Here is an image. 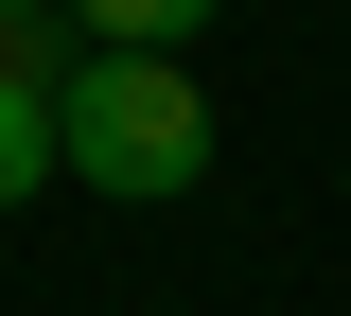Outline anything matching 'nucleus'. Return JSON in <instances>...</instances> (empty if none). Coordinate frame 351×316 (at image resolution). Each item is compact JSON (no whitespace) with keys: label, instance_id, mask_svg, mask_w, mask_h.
I'll use <instances>...</instances> for the list:
<instances>
[{"label":"nucleus","instance_id":"f257e3e1","mask_svg":"<svg viewBox=\"0 0 351 316\" xmlns=\"http://www.w3.org/2000/svg\"><path fill=\"white\" fill-rule=\"evenodd\" d=\"M53 176L123 193V211L193 193V176H211V106H193V71H176V53H71V71H53Z\"/></svg>","mask_w":351,"mask_h":316},{"label":"nucleus","instance_id":"20e7f679","mask_svg":"<svg viewBox=\"0 0 351 316\" xmlns=\"http://www.w3.org/2000/svg\"><path fill=\"white\" fill-rule=\"evenodd\" d=\"M0 18H71V0H0Z\"/></svg>","mask_w":351,"mask_h":316},{"label":"nucleus","instance_id":"f03ea898","mask_svg":"<svg viewBox=\"0 0 351 316\" xmlns=\"http://www.w3.org/2000/svg\"><path fill=\"white\" fill-rule=\"evenodd\" d=\"M211 18H228V0H71V36H88V53H193Z\"/></svg>","mask_w":351,"mask_h":316},{"label":"nucleus","instance_id":"7ed1b4c3","mask_svg":"<svg viewBox=\"0 0 351 316\" xmlns=\"http://www.w3.org/2000/svg\"><path fill=\"white\" fill-rule=\"evenodd\" d=\"M53 176V71H0V211Z\"/></svg>","mask_w":351,"mask_h":316}]
</instances>
